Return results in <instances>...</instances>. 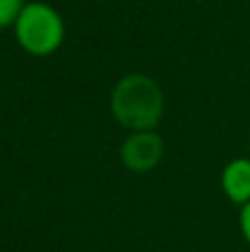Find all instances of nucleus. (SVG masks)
<instances>
[{
	"mask_svg": "<svg viewBox=\"0 0 250 252\" xmlns=\"http://www.w3.org/2000/svg\"><path fill=\"white\" fill-rule=\"evenodd\" d=\"M111 111L124 128L153 130L164 115L162 89L144 73L124 75L111 93Z\"/></svg>",
	"mask_w": 250,
	"mask_h": 252,
	"instance_id": "obj_1",
	"label": "nucleus"
},
{
	"mask_svg": "<svg viewBox=\"0 0 250 252\" xmlns=\"http://www.w3.org/2000/svg\"><path fill=\"white\" fill-rule=\"evenodd\" d=\"M16 40L31 56H51L64 40L62 16L47 2H29L20 9L13 22Z\"/></svg>",
	"mask_w": 250,
	"mask_h": 252,
	"instance_id": "obj_2",
	"label": "nucleus"
},
{
	"mask_svg": "<svg viewBox=\"0 0 250 252\" xmlns=\"http://www.w3.org/2000/svg\"><path fill=\"white\" fill-rule=\"evenodd\" d=\"M164 142L155 130H133L120 148L122 164L133 173H149L162 161Z\"/></svg>",
	"mask_w": 250,
	"mask_h": 252,
	"instance_id": "obj_3",
	"label": "nucleus"
},
{
	"mask_svg": "<svg viewBox=\"0 0 250 252\" xmlns=\"http://www.w3.org/2000/svg\"><path fill=\"white\" fill-rule=\"evenodd\" d=\"M221 188L224 195L233 204H248L250 201V159L237 157L221 173Z\"/></svg>",
	"mask_w": 250,
	"mask_h": 252,
	"instance_id": "obj_4",
	"label": "nucleus"
},
{
	"mask_svg": "<svg viewBox=\"0 0 250 252\" xmlns=\"http://www.w3.org/2000/svg\"><path fill=\"white\" fill-rule=\"evenodd\" d=\"M22 7H25L22 0H0V29L11 27Z\"/></svg>",
	"mask_w": 250,
	"mask_h": 252,
	"instance_id": "obj_5",
	"label": "nucleus"
},
{
	"mask_svg": "<svg viewBox=\"0 0 250 252\" xmlns=\"http://www.w3.org/2000/svg\"><path fill=\"white\" fill-rule=\"evenodd\" d=\"M239 228H242L244 239L250 244V201L242 206V213H239Z\"/></svg>",
	"mask_w": 250,
	"mask_h": 252,
	"instance_id": "obj_6",
	"label": "nucleus"
}]
</instances>
